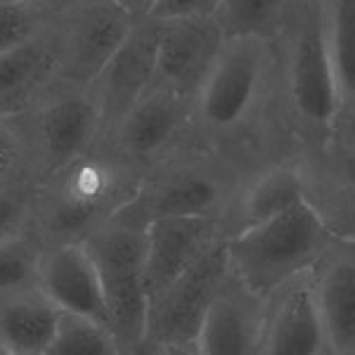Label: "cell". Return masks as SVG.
I'll list each match as a JSON object with an SVG mask.
<instances>
[{
  "label": "cell",
  "instance_id": "8fae6325",
  "mask_svg": "<svg viewBox=\"0 0 355 355\" xmlns=\"http://www.w3.org/2000/svg\"><path fill=\"white\" fill-rule=\"evenodd\" d=\"M162 31L164 19L152 15L137 17L125 41L93 81L100 105V140H105L116 128L130 107L152 85Z\"/></svg>",
  "mask_w": 355,
  "mask_h": 355
},
{
  "label": "cell",
  "instance_id": "9a60e30c",
  "mask_svg": "<svg viewBox=\"0 0 355 355\" xmlns=\"http://www.w3.org/2000/svg\"><path fill=\"white\" fill-rule=\"evenodd\" d=\"M218 239L220 220L214 216H166L147 225L145 289L150 301L192 268Z\"/></svg>",
  "mask_w": 355,
  "mask_h": 355
},
{
  "label": "cell",
  "instance_id": "5b68a950",
  "mask_svg": "<svg viewBox=\"0 0 355 355\" xmlns=\"http://www.w3.org/2000/svg\"><path fill=\"white\" fill-rule=\"evenodd\" d=\"M334 234L303 199L291 209L225 239L232 272L268 296L296 272L313 268Z\"/></svg>",
  "mask_w": 355,
  "mask_h": 355
},
{
  "label": "cell",
  "instance_id": "4fadbf2b",
  "mask_svg": "<svg viewBox=\"0 0 355 355\" xmlns=\"http://www.w3.org/2000/svg\"><path fill=\"white\" fill-rule=\"evenodd\" d=\"M261 355H329L313 268L268 294Z\"/></svg>",
  "mask_w": 355,
  "mask_h": 355
},
{
  "label": "cell",
  "instance_id": "f1b7e54d",
  "mask_svg": "<svg viewBox=\"0 0 355 355\" xmlns=\"http://www.w3.org/2000/svg\"><path fill=\"white\" fill-rule=\"evenodd\" d=\"M315 150L320 152V157L327 162V166L336 175L343 178L351 187H355V150L329 140L322 142V145H315Z\"/></svg>",
  "mask_w": 355,
  "mask_h": 355
},
{
  "label": "cell",
  "instance_id": "9c48e42d",
  "mask_svg": "<svg viewBox=\"0 0 355 355\" xmlns=\"http://www.w3.org/2000/svg\"><path fill=\"white\" fill-rule=\"evenodd\" d=\"M137 17L119 0H76L55 12L60 31V85L90 88Z\"/></svg>",
  "mask_w": 355,
  "mask_h": 355
},
{
  "label": "cell",
  "instance_id": "484cf974",
  "mask_svg": "<svg viewBox=\"0 0 355 355\" xmlns=\"http://www.w3.org/2000/svg\"><path fill=\"white\" fill-rule=\"evenodd\" d=\"M33 185L31 157L19 116L0 119V187Z\"/></svg>",
  "mask_w": 355,
  "mask_h": 355
},
{
  "label": "cell",
  "instance_id": "d6986e66",
  "mask_svg": "<svg viewBox=\"0 0 355 355\" xmlns=\"http://www.w3.org/2000/svg\"><path fill=\"white\" fill-rule=\"evenodd\" d=\"M313 275L329 355H355V239H331Z\"/></svg>",
  "mask_w": 355,
  "mask_h": 355
},
{
  "label": "cell",
  "instance_id": "7402d4cb",
  "mask_svg": "<svg viewBox=\"0 0 355 355\" xmlns=\"http://www.w3.org/2000/svg\"><path fill=\"white\" fill-rule=\"evenodd\" d=\"M299 0H220L214 17L225 38L256 36L277 43L289 26Z\"/></svg>",
  "mask_w": 355,
  "mask_h": 355
},
{
  "label": "cell",
  "instance_id": "ac0fdd59",
  "mask_svg": "<svg viewBox=\"0 0 355 355\" xmlns=\"http://www.w3.org/2000/svg\"><path fill=\"white\" fill-rule=\"evenodd\" d=\"M38 287L62 311L88 315L110 327L100 272L83 242L43 246L38 263Z\"/></svg>",
  "mask_w": 355,
  "mask_h": 355
},
{
  "label": "cell",
  "instance_id": "e0dca14e",
  "mask_svg": "<svg viewBox=\"0 0 355 355\" xmlns=\"http://www.w3.org/2000/svg\"><path fill=\"white\" fill-rule=\"evenodd\" d=\"M303 199H306V182H303L299 154L261 166L244 178L227 211L220 216L223 237L227 239L246 227L259 225Z\"/></svg>",
  "mask_w": 355,
  "mask_h": 355
},
{
  "label": "cell",
  "instance_id": "cb8c5ba5",
  "mask_svg": "<svg viewBox=\"0 0 355 355\" xmlns=\"http://www.w3.org/2000/svg\"><path fill=\"white\" fill-rule=\"evenodd\" d=\"M324 21L341 100L355 95V0H324Z\"/></svg>",
  "mask_w": 355,
  "mask_h": 355
},
{
  "label": "cell",
  "instance_id": "603a6c76",
  "mask_svg": "<svg viewBox=\"0 0 355 355\" xmlns=\"http://www.w3.org/2000/svg\"><path fill=\"white\" fill-rule=\"evenodd\" d=\"M48 355H121L110 327L88 315L62 311Z\"/></svg>",
  "mask_w": 355,
  "mask_h": 355
},
{
  "label": "cell",
  "instance_id": "ffe728a7",
  "mask_svg": "<svg viewBox=\"0 0 355 355\" xmlns=\"http://www.w3.org/2000/svg\"><path fill=\"white\" fill-rule=\"evenodd\" d=\"M62 308L38 287L0 296V355H48Z\"/></svg>",
  "mask_w": 355,
  "mask_h": 355
},
{
  "label": "cell",
  "instance_id": "8992f818",
  "mask_svg": "<svg viewBox=\"0 0 355 355\" xmlns=\"http://www.w3.org/2000/svg\"><path fill=\"white\" fill-rule=\"evenodd\" d=\"M102 279L110 331L121 355L142 353L147 334L150 296L145 289L147 230L110 220L83 242Z\"/></svg>",
  "mask_w": 355,
  "mask_h": 355
},
{
  "label": "cell",
  "instance_id": "2e32d148",
  "mask_svg": "<svg viewBox=\"0 0 355 355\" xmlns=\"http://www.w3.org/2000/svg\"><path fill=\"white\" fill-rule=\"evenodd\" d=\"M60 85V31L55 15L31 41L0 55V119L19 116Z\"/></svg>",
  "mask_w": 355,
  "mask_h": 355
},
{
  "label": "cell",
  "instance_id": "7c38bea8",
  "mask_svg": "<svg viewBox=\"0 0 355 355\" xmlns=\"http://www.w3.org/2000/svg\"><path fill=\"white\" fill-rule=\"evenodd\" d=\"M225 41L223 26L214 15L164 19L152 83L197 100Z\"/></svg>",
  "mask_w": 355,
  "mask_h": 355
},
{
  "label": "cell",
  "instance_id": "277c9868",
  "mask_svg": "<svg viewBox=\"0 0 355 355\" xmlns=\"http://www.w3.org/2000/svg\"><path fill=\"white\" fill-rule=\"evenodd\" d=\"M244 182L242 166L209 147L187 145L145 171L140 190L114 220L147 230L166 216H220Z\"/></svg>",
  "mask_w": 355,
  "mask_h": 355
},
{
  "label": "cell",
  "instance_id": "44dd1931",
  "mask_svg": "<svg viewBox=\"0 0 355 355\" xmlns=\"http://www.w3.org/2000/svg\"><path fill=\"white\" fill-rule=\"evenodd\" d=\"M306 182V202L318 211L334 237L355 239V187L329 168L315 147L299 152Z\"/></svg>",
  "mask_w": 355,
  "mask_h": 355
},
{
  "label": "cell",
  "instance_id": "d4e9b609",
  "mask_svg": "<svg viewBox=\"0 0 355 355\" xmlns=\"http://www.w3.org/2000/svg\"><path fill=\"white\" fill-rule=\"evenodd\" d=\"M43 246L36 232L21 234L0 246V296L36 287Z\"/></svg>",
  "mask_w": 355,
  "mask_h": 355
},
{
  "label": "cell",
  "instance_id": "4316f807",
  "mask_svg": "<svg viewBox=\"0 0 355 355\" xmlns=\"http://www.w3.org/2000/svg\"><path fill=\"white\" fill-rule=\"evenodd\" d=\"M53 15L19 0H0V55L31 41L50 24Z\"/></svg>",
  "mask_w": 355,
  "mask_h": 355
},
{
  "label": "cell",
  "instance_id": "f546056e",
  "mask_svg": "<svg viewBox=\"0 0 355 355\" xmlns=\"http://www.w3.org/2000/svg\"><path fill=\"white\" fill-rule=\"evenodd\" d=\"M220 0H159L152 10V17L159 19H173V17L190 15H214L218 10Z\"/></svg>",
  "mask_w": 355,
  "mask_h": 355
},
{
  "label": "cell",
  "instance_id": "5bb4252c",
  "mask_svg": "<svg viewBox=\"0 0 355 355\" xmlns=\"http://www.w3.org/2000/svg\"><path fill=\"white\" fill-rule=\"evenodd\" d=\"M268 296L246 287L232 272L204 318L197 355H261Z\"/></svg>",
  "mask_w": 355,
  "mask_h": 355
},
{
  "label": "cell",
  "instance_id": "3957f363",
  "mask_svg": "<svg viewBox=\"0 0 355 355\" xmlns=\"http://www.w3.org/2000/svg\"><path fill=\"white\" fill-rule=\"evenodd\" d=\"M279 112L303 147L327 142L341 88L331 57L324 0H299L289 26L277 41Z\"/></svg>",
  "mask_w": 355,
  "mask_h": 355
},
{
  "label": "cell",
  "instance_id": "1f68e13d",
  "mask_svg": "<svg viewBox=\"0 0 355 355\" xmlns=\"http://www.w3.org/2000/svg\"><path fill=\"white\" fill-rule=\"evenodd\" d=\"M19 3L33 5V8L45 10V12L55 15V12H62L64 8H69L71 3H76V0H19Z\"/></svg>",
  "mask_w": 355,
  "mask_h": 355
},
{
  "label": "cell",
  "instance_id": "7a4b0ae2",
  "mask_svg": "<svg viewBox=\"0 0 355 355\" xmlns=\"http://www.w3.org/2000/svg\"><path fill=\"white\" fill-rule=\"evenodd\" d=\"M142 175L145 171L100 140L33 185V232L45 246L85 242L135 197Z\"/></svg>",
  "mask_w": 355,
  "mask_h": 355
},
{
  "label": "cell",
  "instance_id": "6da1fadb",
  "mask_svg": "<svg viewBox=\"0 0 355 355\" xmlns=\"http://www.w3.org/2000/svg\"><path fill=\"white\" fill-rule=\"evenodd\" d=\"M277 67V43L227 38L194 100V140L242 166V157H249L272 121L270 112H279Z\"/></svg>",
  "mask_w": 355,
  "mask_h": 355
},
{
  "label": "cell",
  "instance_id": "ba28073f",
  "mask_svg": "<svg viewBox=\"0 0 355 355\" xmlns=\"http://www.w3.org/2000/svg\"><path fill=\"white\" fill-rule=\"evenodd\" d=\"M31 157L33 185L57 173L100 142V105L93 85H57L33 110L19 114Z\"/></svg>",
  "mask_w": 355,
  "mask_h": 355
},
{
  "label": "cell",
  "instance_id": "30bf717a",
  "mask_svg": "<svg viewBox=\"0 0 355 355\" xmlns=\"http://www.w3.org/2000/svg\"><path fill=\"white\" fill-rule=\"evenodd\" d=\"M102 142H110L137 168H152L178 150L197 142L194 97L152 83Z\"/></svg>",
  "mask_w": 355,
  "mask_h": 355
},
{
  "label": "cell",
  "instance_id": "52a82bcc",
  "mask_svg": "<svg viewBox=\"0 0 355 355\" xmlns=\"http://www.w3.org/2000/svg\"><path fill=\"white\" fill-rule=\"evenodd\" d=\"M227 275H230L227 244L225 239H218L192 268H187L150 301L142 353L197 355L204 318Z\"/></svg>",
  "mask_w": 355,
  "mask_h": 355
},
{
  "label": "cell",
  "instance_id": "d6a6232c",
  "mask_svg": "<svg viewBox=\"0 0 355 355\" xmlns=\"http://www.w3.org/2000/svg\"><path fill=\"white\" fill-rule=\"evenodd\" d=\"M119 3L125 5V8H128L135 17H145V15L152 12L154 5H157L159 0H119Z\"/></svg>",
  "mask_w": 355,
  "mask_h": 355
},
{
  "label": "cell",
  "instance_id": "4dcf8cb0",
  "mask_svg": "<svg viewBox=\"0 0 355 355\" xmlns=\"http://www.w3.org/2000/svg\"><path fill=\"white\" fill-rule=\"evenodd\" d=\"M327 140L355 150V95L341 100L339 110L334 114V121H331Z\"/></svg>",
  "mask_w": 355,
  "mask_h": 355
},
{
  "label": "cell",
  "instance_id": "83f0119b",
  "mask_svg": "<svg viewBox=\"0 0 355 355\" xmlns=\"http://www.w3.org/2000/svg\"><path fill=\"white\" fill-rule=\"evenodd\" d=\"M33 232V185L0 187V246Z\"/></svg>",
  "mask_w": 355,
  "mask_h": 355
}]
</instances>
